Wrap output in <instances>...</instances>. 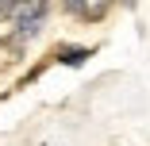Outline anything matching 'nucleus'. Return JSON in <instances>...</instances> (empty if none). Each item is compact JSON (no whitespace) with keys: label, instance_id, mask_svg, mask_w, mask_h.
<instances>
[{"label":"nucleus","instance_id":"obj_2","mask_svg":"<svg viewBox=\"0 0 150 146\" xmlns=\"http://www.w3.org/2000/svg\"><path fill=\"white\" fill-rule=\"evenodd\" d=\"M27 4V0H0V23L4 19H16V12Z\"/></svg>","mask_w":150,"mask_h":146},{"label":"nucleus","instance_id":"obj_1","mask_svg":"<svg viewBox=\"0 0 150 146\" xmlns=\"http://www.w3.org/2000/svg\"><path fill=\"white\" fill-rule=\"evenodd\" d=\"M93 58V46H62L58 50V62L62 66H85Z\"/></svg>","mask_w":150,"mask_h":146},{"label":"nucleus","instance_id":"obj_4","mask_svg":"<svg viewBox=\"0 0 150 146\" xmlns=\"http://www.w3.org/2000/svg\"><path fill=\"white\" fill-rule=\"evenodd\" d=\"M123 4H139V0H123Z\"/></svg>","mask_w":150,"mask_h":146},{"label":"nucleus","instance_id":"obj_3","mask_svg":"<svg viewBox=\"0 0 150 146\" xmlns=\"http://www.w3.org/2000/svg\"><path fill=\"white\" fill-rule=\"evenodd\" d=\"M62 12H69V16H81V19H85V12H88V0H62Z\"/></svg>","mask_w":150,"mask_h":146}]
</instances>
